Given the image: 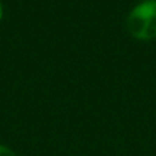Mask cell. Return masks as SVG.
<instances>
[{
    "label": "cell",
    "mask_w": 156,
    "mask_h": 156,
    "mask_svg": "<svg viewBox=\"0 0 156 156\" xmlns=\"http://www.w3.org/2000/svg\"><path fill=\"white\" fill-rule=\"evenodd\" d=\"M126 27L138 40L156 38V0H144L127 15Z\"/></svg>",
    "instance_id": "obj_1"
},
{
    "label": "cell",
    "mask_w": 156,
    "mask_h": 156,
    "mask_svg": "<svg viewBox=\"0 0 156 156\" xmlns=\"http://www.w3.org/2000/svg\"><path fill=\"white\" fill-rule=\"evenodd\" d=\"M0 156H16V155L12 149H10L8 147L0 144Z\"/></svg>",
    "instance_id": "obj_2"
},
{
    "label": "cell",
    "mask_w": 156,
    "mask_h": 156,
    "mask_svg": "<svg viewBox=\"0 0 156 156\" xmlns=\"http://www.w3.org/2000/svg\"><path fill=\"white\" fill-rule=\"evenodd\" d=\"M2 18H3V5L0 3V21H2Z\"/></svg>",
    "instance_id": "obj_3"
},
{
    "label": "cell",
    "mask_w": 156,
    "mask_h": 156,
    "mask_svg": "<svg viewBox=\"0 0 156 156\" xmlns=\"http://www.w3.org/2000/svg\"><path fill=\"white\" fill-rule=\"evenodd\" d=\"M141 2H144V0H141Z\"/></svg>",
    "instance_id": "obj_4"
}]
</instances>
